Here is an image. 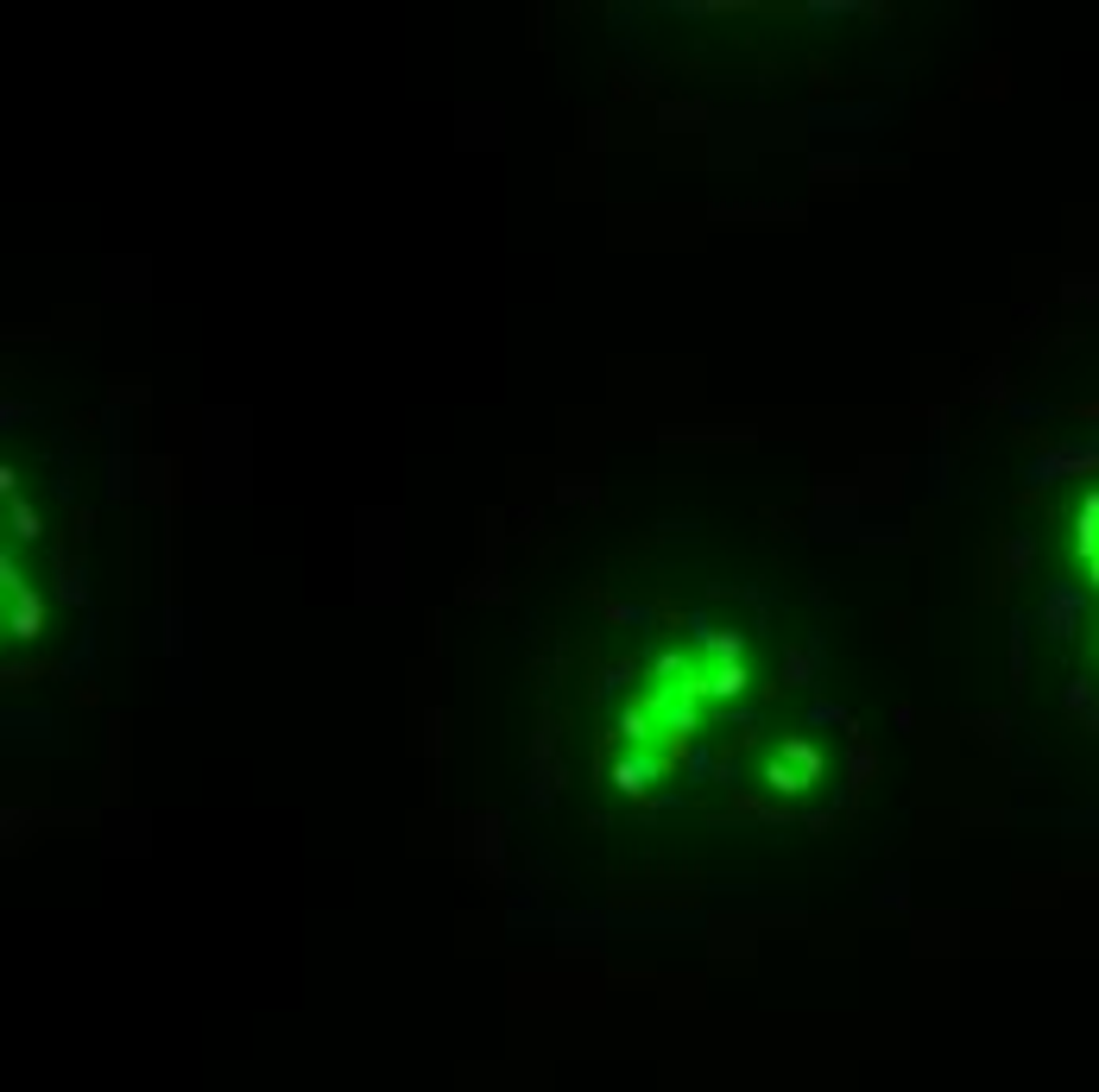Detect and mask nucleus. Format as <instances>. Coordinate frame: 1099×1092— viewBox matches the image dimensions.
<instances>
[{
  "mask_svg": "<svg viewBox=\"0 0 1099 1092\" xmlns=\"http://www.w3.org/2000/svg\"><path fill=\"white\" fill-rule=\"evenodd\" d=\"M531 758H538V765H531V784H525V795L544 808L550 795H556V784H562V765H556V733H550V726H538V739H531Z\"/></svg>",
  "mask_w": 1099,
  "mask_h": 1092,
  "instance_id": "nucleus-4",
  "label": "nucleus"
},
{
  "mask_svg": "<svg viewBox=\"0 0 1099 1092\" xmlns=\"http://www.w3.org/2000/svg\"><path fill=\"white\" fill-rule=\"evenodd\" d=\"M1087 575H1093V587H1099V556H1093V562H1087Z\"/></svg>",
  "mask_w": 1099,
  "mask_h": 1092,
  "instance_id": "nucleus-14",
  "label": "nucleus"
},
{
  "mask_svg": "<svg viewBox=\"0 0 1099 1092\" xmlns=\"http://www.w3.org/2000/svg\"><path fill=\"white\" fill-rule=\"evenodd\" d=\"M1099 467V448H1049L1042 461H1030V480H1061V474H1087Z\"/></svg>",
  "mask_w": 1099,
  "mask_h": 1092,
  "instance_id": "nucleus-5",
  "label": "nucleus"
},
{
  "mask_svg": "<svg viewBox=\"0 0 1099 1092\" xmlns=\"http://www.w3.org/2000/svg\"><path fill=\"white\" fill-rule=\"evenodd\" d=\"M7 632H13V638H26V645H32V638L45 632V600L32 594V587H26V594H13V600H7Z\"/></svg>",
  "mask_w": 1099,
  "mask_h": 1092,
  "instance_id": "nucleus-7",
  "label": "nucleus"
},
{
  "mask_svg": "<svg viewBox=\"0 0 1099 1092\" xmlns=\"http://www.w3.org/2000/svg\"><path fill=\"white\" fill-rule=\"evenodd\" d=\"M1080 613H1087V594H1080L1074 581H1049V594H1042V626H1049V638H1074Z\"/></svg>",
  "mask_w": 1099,
  "mask_h": 1092,
  "instance_id": "nucleus-2",
  "label": "nucleus"
},
{
  "mask_svg": "<svg viewBox=\"0 0 1099 1092\" xmlns=\"http://www.w3.org/2000/svg\"><path fill=\"white\" fill-rule=\"evenodd\" d=\"M1011 675H1024V626H1011Z\"/></svg>",
  "mask_w": 1099,
  "mask_h": 1092,
  "instance_id": "nucleus-13",
  "label": "nucleus"
},
{
  "mask_svg": "<svg viewBox=\"0 0 1099 1092\" xmlns=\"http://www.w3.org/2000/svg\"><path fill=\"white\" fill-rule=\"evenodd\" d=\"M13 537H20V544H39V537H45V525H39V512H32V506H26L20 493H13Z\"/></svg>",
  "mask_w": 1099,
  "mask_h": 1092,
  "instance_id": "nucleus-10",
  "label": "nucleus"
},
{
  "mask_svg": "<svg viewBox=\"0 0 1099 1092\" xmlns=\"http://www.w3.org/2000/svg\"><path fill=\"white\" fill-rule=\"evenodd\" d=\"M1005 568H1011V575H1024V568H1030V537H1024V531L1005 544Z\"/></svg>",
  "mask_w": 1099,
  "mask_h": 1092,
  "instance_id": "nucleus-11",
  "label": "nucleus"
},
{
  "mask_svg": "<svg viewBox=\"0 0 1099 1092\" xmlns=\"http://www.w3.org/2000/svg\"><path fill=\"white\" fill-rule=\"evenodd\" d=\"M821 777H828V758H821V745H809V739H784L778 752L765 758V789L771 795H802V789H815Z\"/></svg>",
  "mask_w": 1099,
  "mask_h": 1092,
  "instance_id": "nucleus-1",
  "label": "nucleus"
},
{
  "mask_svg": "<svg viewBox=\"0 0 1099 1092\" xmlns=\"http://www.w3.org/2000/svg\"><path fill=\"white\" fill-rule=\"evenodd\" d=\"M809 720H815V726H853V720H847V707H828V701H815V714H809Z\"/></svg>",
  "mask_w": 1099,
  "mask_h": 1092,
  "instance_id": "nucleus-12",
  "label": "nucleus"
},
{
  "mask_svg": "<svg viewBox=\"0 0 1099 1092\" xmlns=\"http://www.w3.org/2000/svg\"><path fill=\"white\" fill-rule=\"evenodd\" d=\"M752 688V669L746 664H720V669H708V701H740Z\"/></svg>",
  "mask_w": 1099,
  "mask_h": 1092,
  "instance_id": "nucleus-8",
  "label": "nucleus"
},
{
  "mask_svg": "<svg viewBox=\"0 0 1099 1092\" xmlns=\"http://www.w3.org/2000/svg\"><path fill=\"white\" fill-rule=\"evenodd\" d=\"M815 664H821V638H802V645H790V651L778 657L784 688H809V682H815Z\"/></svg>",
  "mask_w": 1099,
  "mask_h": 1092,
  "instance_id": "nucleus-6",
  "label": "nucleus"
},
{
  "mask_svg": "<svg viewBox=\"0 0 1099 1092\" xmlns=\"http://www.w3.org/2000/svg\"><path fill=\"white\" fill-rule=\"evenodd\" d=\"M701 651L714 657V669H720V664H746V632L720 626V632H708V638H701Z\"/></svg>",
  "mask_w": 1099,
  "mask_h": 1092,
  "instance_id": "nucleus-9",
  "label": "nucleus"
},
{
  "mask_svg": "<svg viewBox=\"0 0 1099 1092\" xmlns=\"http://www.w3.org/2000/svg\"><path fill=\"white\" fill-rule=\"evenodd\" d=\"M664 771H670V752H658V745H645V752H626L620 765H613V789H620V795H645Z\"/></svg>",
  "mask_w": 1099,
  "mask_h": 1092,
  "instance_id": "nucleus-3",
  "label": "nucleus"
}]
</instances>
